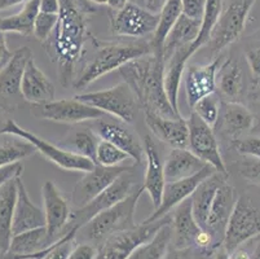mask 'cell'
Wrapping results in <instances>:
<instances>
[{"instance_id":"cell-1","label":"cell","mask_w":260,"mask_h":259,"mask_svg":"<svg viewBox=\"0 0 260 259\" xmlns=\"http://www.w3.org/2000/svg\"><path fill=\"white\" fill-rule=\"evenodd\" d=\"M94 12L96 7L88 0H60L57 23L44 42V48L65 87L73 85L78 64L86 53V43L91 37L88 16Z\"/></svg>"},{"instance_id":"cell-2","label":"cell","mask_w":260,"mask_h":259,"mask_svg":"<svg viewBox=\"0 0 260 259\" xmlns=\"http://www.w3.org/2000/svg\"><path fill=\"white\" fill-rule=\"evenodd\" d=\"M120 74L132 89L140 106L149 113L166 118H183L170 103L165 85V60L152 53L129 61L119 69Z\"/></svg>"},{"instance_id":"cell-3","label":"cell","mask_w":260,"mask_h":259,"mask_svg":"<svg viewBox=\"0 0 260 259\" xmlns=\"http://www.w3.org/2000/svg\"><path fill=\"white\" fill-rule=\"evenodd\" d=\"M89 42L94 48V53L89 57L73 82V87L77 90L84 89L110 71L120 69L129 61L153 53L150 40L105 42L91 35Z\"/></svg>"},{"instance_id":"cell-4","label":"cell","mask_w":260,"mask_h":259,"mask_svg":"<svg viewBox=\"0 0 260 259\" xmlns=\"http://www.w3.org/2000/svg\"><path fill=\"white\" fill-rule=\"evenodd\" d=\"M144 192L145 191L141 185L140 188L122 199L117 205L101 211L96 217L92 218L87 224L77 231V244L86 242L99 249L113 235L136 227L138 223L135 222V213L139 199Z\"/></svg>"},{"instance_id":"cell-5","label":"cell","mask_w":260,"mask_h":259,"mask_svg":"<svg viewBox=\"0 0 260 259\" xmlns=\"http://www.w3.org/2000/svg\"><path fill=\"white\" fill-rule=\"evenodd\" d=\"M140 187L141 185L136 184V180H135L134 167H129L119 178H117L113 184L109 185L105 191L101 192L98 197H94L91 203L87 204L83 208L75 209L74 211H72L70 219L65 228L66 235L72 231H78L80 227L87 224L92 218L96 217L101 211L117 205L118 203L134 193Z\"/></svg>"},{"instance_id":"cell-6","label":"cell","mask_w":260,"mask_h":259,"mask_svg":"<svg viewBox=\"0 0 260 259\" xmlns=\"http://www.w3.org/2000/svg\"><path fill=\"white\" fill-rule=\"evenodd\" d=\"M255 3L256 0H226L223 4L219 20L207 43L211 53L220 54L226 47L238 40Z\"/></svg>"},{"instance_id":"cell-7","label":"cell","mask_w":260,"mask_h":259,"mask_svg":"<svg viewBox=\"0 0 260 259\" xmlns=\"http://www.w3.org/2000/svg\"><path fill=\"white\" fill-rule=\"evenodd\" d=\"M75 99L108 113L123 123H132L138 116L139 100L126 82L101 91L86 92L75 96Z\"/></svg>"},{"instance_id":"cell-8","label":"cell","mask_w":260,"mask_h":259,"mask_svg":"<svg viewBox=\"0 0 260 259\" xmlns=\"http://www.w3.org/2000/svg\"><path fill=\"white\" fill-rule=\"evenodd\" d=\"M260 235V206L249 194H241L236 199L229 218L223 248L232 254L235 250Z\"/></svg>"},{"instance_id":"cell-9","label":"cell","mask_w":260,"mask_h":259,"mask_svg":"<svg viewBox=\"0 0 260 259\" xmlns=\"http://www.w3.org/2000/svg\"><path fill=\"white\" fill-rule=\"evenodd\" d=\"M4 134L15 135V136H18L21 139L26 140V141L31 142L34 148L37 149V152H39L42 156L46 157L47 160L51 161L54 165H57L62 170L88 172V171H91L96 166V163L89 160V158L69 152L68 149L62 148V147L54 146V144L49 142L48 140L43 139V137L38 136V135L22 128L13 120H8Z\"/></svg>"},{"instance_id":"cell-10","label":"cell","mask_w":260,"mask_h":259,"mask_svg":"<svg viewBox=\"0 0 260 259\" xmlns=\"http://www.w3.org/2000/svg\"><path fill=\"white\" fill-rule=\"evenodd\" d=\"M159 14L152 13L140 4L129 2L120 11H110V32L120 38L143 39L154 35Z\"/></svg>"},{"instance_id":"cell-11","label":"cell","mask_w":260,"mask_h":259,"mask_svg":"<svg viewBox=\"0 0 260 259\" xmlns=\"http://www.w3.org/2000/svg\"><path fill=\"white\" fill-rule=\"evenodd\" d=\"M171 219V215L167 214L166 217L155 222H141L132 229L113 235L98 249V255L94 259H127L135 249L149 241L163 224H166Z\"/></svg>"},{"instance_id":"cell-12","label":"cell","mask_w":260,"mask_h":259,"mask_svg":"<svg viewBox=\"0 0 260 259\" xmlns=\"http://www.w3.org/2000/svg\"><path fill=\"white\" fill-rule=\"evenodd\" d=\"M32 57L29 47H21L13 52L11 61L0 71V111L12 113L20 108L25 99L21 92L22 75L26 64Z\"/></svg>"},{"instance_id":"cell-13","label":"cell","mask_w":260,"mask_h":259,"mask_svg":"<svg viewBox=\"0 0 260 259\" xmlns=\"http://www.w3.org/2000/svg\"><path fill=\"white\" fill-rule=\"evenodd\" d=\"M186 122L189 130V151L193 152L205 163L212 166L220 174L228 177V170L221 157L214 128L203 122L194 111H191Z\"/></svg>"},{"instance_id":"cell-14","label":"cell","mask_w":260,"mask_h":259,"mask_svg":"<svg viewBox=\"0 0 260 259\" xmlns=\"http://www.w3.org/2000/svg\"><path fill=\"white\" fill-rule=\"evenodd\" d=\"M31 114L40 120L58 123H82L88 121H98L105 113L88 104L75 99L53 100L51 103L32 105Z\"/></svg>"},{"instance_id":"cell-15","label":"cell","mask_w":260,"mask_h":259,"mask_svg":"<svg viewBox=\"0 0 260 259\" xmlns=\"http://www.w3.org/2000/svg\"><path fill=\"white\" fill-rule=\"evenodd\" d=\"M42 199H43V210L46 215L47 232L52 242L56 244L66 236L65 228L72 215V210L68 199L62 196L56 184L49 180L42 187Z\"/></svg>"},{"instance_id":"cell-16","label":"cell","mask_w":260,"mask_h":259,"mask_svg":"<svg viewBox=\"0 0 260 259\" xmlns=\"http://www.w3.org/2000/svg\"><path fill=\"white\" fill-rule=\"evenodd\" d=\"M215 168L212 166L207 165L206 167L198 172V174L193 175V177L185 178L181 180H175V182H167L165 185V191H163L162 203H160L159 208L155 209L153 214L143 223H152L155 220L160 219V218L166 217L167 214L176 208L177 205H180L185 199L190 198L193 192L197 189L198 185L203 182V180L209 178L215 172Z\"/></svg>"},{"instance_id":"cell-17","label":"cell","mask_w":260,"mask_h":259,"mask_svg":"<svg viewBox=\"0 0 260 259\" xmlns=\"http://www.w3.org/2000/svg\"><path fill=\"white\" fill-rule=\"evenodd\" d=\"M129 167L117 166V167H104L96 165L91 171L84 172V177L75 184L73 191V205L75 209L83 208L89 204L94 197L105 191L109 185L113 184Z\"/></svg>"},{"instance_id":"cell-18","label":"cell","mask_w":260,"mask_h":259,"mask_svg":"<svg viewBox=\"0 0 260 259\" xmlns=\"http://www.w3.org/2000/svg\"><path fill=\"white\" fill-rule=\"evenodd\" d=\"M92 131L98 135L100 139L106 141L113 142L114 146L122 149L124 153L128 154V157L135 163L144 162L145 160V148L141 146L138 135L132 130H129L123 122H113V121H106L100 118L94 121L92 126Z\"/></svg>"},{"instance_id":"cell-19","label":"cell","mask_w":260,"mask_h":259,"mask_svg":"<svg viewBox=\"0 0 260 259\" xmlns=\"http://www.w3.org/2000/svg\"><path fill=\"white\" fill-rule=\"evenodd\" d=\"M235 188L225 182L224 184H221L220 188L217 189L214 203L210 209L209 217H207L206 225L203 228L205 231L211 235L217 249L223 246L226 227H228L229 218H231V214L235 208Z\"/></svg>"},{"instance_id":"cell-20","label":"cell","mask_w":260,"mask_h":259,"mask_svg":"<svg viewBox=\"0 0 260 259\" xmlns=\"http://www.w3.org/2000/svg\"><path fill=\"white\" fill-rule=\"evenodd\" d=\"M216 90H219V96L229 103H241L247 95L249 82L245 69L235 56L229 57L217 69Z\"/></svg>"},{"instance_id":"cell-21","label":"cell","mask_w":260,"mask_h":259,"mask_svg":"<svg viewBox=\"0 0 260 259\" xmlns=\"http://www.w3.org/2000/svg\"><path fill=\"white\" fill-rule=\"evenodd\" d=\"M221 59L216 57L206 65H190L185 75V94L189 108L193 106L205 96L216 92V74L220 68Z\"/></svg>"},{"instance_id":"cell-22","label":"cell","mask_w":260,"mask_h":259,"mask_svg":"<svg viewBox=\"0 0 260 259\" xmlns=\"http://www.w3.org/2000/svg\"><path fill=\"white\" fill-rule=\"evenodd\" d=\"M145 178H144L143 188L149 194L152 204L155 209L159 208L162 203L163 191L166 185V178H165V167L160 160V154L158 151L157 142L152 135L145 136Z\"/></svg>"},{"instance_id":"cell-23","label":"cell","mask_w":260,"mask_h":259,"mask_svg":"<svg viewBox=\"0 0 260 259\" xmlns=\"http://www.w3.org/2000/svg\"><path fill=\"white\" fill-rule=\"evenodd\" d=\"M145 123L152 134L163 144L172 148H188V122L184 118H166L145 111Z\"/></svg>"},{"instance_id":"cell-24","label":"cell","mask_w":260,"mask_h":259,"mask_svg":"<svg viewBox=\"0 0 260 259\" xmlns=\"http://www.w3.org/2000/svg\"><path fill=\"white\" fill-rule=\"evenodd\" d=\"M21 92L26 103H30L32 105L51 103L56 96L53 82L40 70L39 66L35 63L34 57H31L29 63L26 64L22 75Z\"/></svg>"},{"instance_id":"cell-25","label":"cell","mask_w":260,"mask_h":259,"mask_svg":"<svg viewBox=\"0 0 260 259\" xmlns=\"http://www.w3.org/2000/svg\"><path fill=\"white\" fill-rule=\"evenodd\" d=\"M201 231L202 228L191 211L190 198L185 199L175 208L172 215V245L177 250L193 249Z\"/></svg>"},{"instance_id":"cell-26","label":"cell","mask_w":260,"mask_h":259,"mask_svg":"<svg viewBox=\"0 0 260 259\" xmlns=\"http://www.w3.org/2000/svg\"><path fill=\"white\" fill-rule=\"evenodd\" d=\"M46 227L44 210L35 205L30 199L26 187L21 177L17 178V203H16L15 217H13V236L35 228Z\"/></svg>"},{"instance_id":"cell-27","label":"cell","mask_w":260,"mask_h":259,"mask_svg":"<svg viewBox=\"0 0 260 259\" xmlns=\"http://www.w3.org/2000/svg\"><path fill=\"white\" fill-rule=\"evenodd\" d=\"M216 126H219L220 131L233 141L254 128L255 118L243 104L224 101L221 103L220 116Z\"/></svg>"},{"instance_id":"cell-28","label":"cell","mask_w":260,"mask_h":259,"mask_svg":"<svg viewBox=\"0 0 260 259\" xmlns=\"http://www.w3.org/2000/svg\"><path fill=\"white\" fill-rule=\"evenodd\" d=\"M206 166L207 163L200 160L188 148H172L163 163L166 183L193 177Z\"/></svg>"},{"instance_id":"cell-29","label":"cell","mask_w":260,"mask_h":259,"mask_svg":"<svg viewBox=\"0 0 260 259\" xmlns=\"http://www.w3.org/2000/svg\"><path fill=\"white\" fill-rule=\"evenodd\" d=\"M226 178H228L226 175L220 174L219 171H215L214 174L210 175L198 185L197 189L190 196L191 211L202 229L206 225L207 217H209L210 209L214 203L217 189L226 182Z\"/></svg>"},{"instance_id":"cell-30","label":"cell","mask_w":260,"mask_h":259,"mask_svg":"<svg viewBox=\"0 0 260 259\" xmlns=\"http://www.w3.org/2000/svg\"><path fill=\"white\" fill-rule=\"evenodd\" d=\"M52 245H54V244L49 239L47 228L39 227L31 229V231L15 235L12 237L8 251L13 254H18V255L42 259Z\"/></svg>"},{"instance_id":"cell-31","label":"cell","mask_w":260,"mask_h":259,"mask_svg":"<svg viewBox=\"0 0 260 259\" xmlns=\"http://www.w3.org/2000/svg\"><path fill=\"white\" fill-rule=\"evenodd\" d=\"M17 203V178L0 188V251H8L13 232V217Z\"/></svg>"},{"instance_id":"cell-32","label":"cell","mask_w":260,"mask_h":259,"mask_svg":"<svg viewBox=\"0 0 260 259\" xmlns=\"http://www.w3.org/2000/svg\"><path fill=\"white\" fill-rule=\"evenodd\" d=\"M201 20L181 14L167 35L163 44V60H167L176 49L191 46L200 34Z\"/></svg>"},{"instance_id":"cell-33","label":"cell","mask_w":260,"mask_h":259,"mask_svg":"<svg viewBox=\"0 0 260 259\" xmlns=\"http://www.w3.org/2000/svg\"><path fill=\"white\" fill-rule=\"evenodd\" d=\"M42 0H29L23 4L18 13L8 17H0V30L4 33H16L23 37L31 35L34 32V22L40 12Z\"/></svg>"},{"instance_id":"cell-34","label":"cell","mask_w":260,"mask_h":259,"mask_svg":"<svg viewBox=\"0 0 260 259\" xmlns=\"http://www.w3.org/2000/svg\"><path fill=\"white\" fill-rule=\"evenodd\" d=\"M172 245V219L163 224L157 234L135 249L127 259H165Z\"/></svg>"},{"instance_id":"cell-35","label":"cell","mask_w":260,"mask_h":259,"mask_svg":"<svg viewBox=\"0 0 260 259\" xmlns=\"http://www.w3.org/2000/svg\"><path fill=\"white\" fill-rule=\"evenodd\" d=\"M181 14H183V7H181V0H169L162 11L159 12V22H158L157 30L154 35L150 38V44H152L153 53L157 56L163 57V44L169 35L172 26L176 23Z\"/></svg>"},{"instance_id":"cell-36","label":"cell","mask_w":260,"mask_h":259,"mask_svg":"<svg viewBox=\"0 0 260 259\" xmlns=\"http://www.w3.org/2000/svg\"><path fill=\"white\" fill-rule=\"evenodd\" d=\"M37 152L31 142L15 135H0V167L21 162Z\"/></svg>"},{"instance_id":"cell-37","label":"cell","mask_w":260,"mask_h":259,"mask_svg":"<svg viewBox=\"0 0 260 259\" xmlns=\"http://www.w3.org/2000/svg\"><path fill=\"white\" fill-rule=\"evenodd\" d=\"M99 141H100V137L92 131V128H80L69 137H66L61 147L73 153L89 158L96 163Z\"/></svg>"},{"instance_id":"cell-38","label":"cell","mask_w":260,"mask_h":259,"mask_svg":"<svg viewBox=\"0 0 260 259\" xmlns=\"http://www.w3.org/2000/svg\"><path fill=\"white\" fill-rule=\"evenodd\" d=\"M221 9H223V0H207L205 13L201 18L200 34H198L196 42L190 46L191 56L197 51H200L203 46H207V43L210 42V38H211L212 30L219 20Z\"/></svg>"},{"instance_id":"cell-39","label":"cell","mask_w":260,"mask_h":259,"mask_svg":"<svg viewBox=\"0 0 260 259\" xmlns=\"http://www.w3.org/2000/svg\"><path fill=\"white\" fill-rule=\"evenodd\" d=\"M220 99L221 97L219 96V94L214 92V94L201 99L200 101L193 106L191 111H194L203 122L207 123V125L211 126V127L214 128L215 126H216L217 120H219V116H220Z\"/></svg>"},{"instance_id":"cell-40","label":"cell","mask_w":260,"mask_h":259,"mask_svg":"<svg viewBox=\"0 0 260 259\" xmlns=\"http://www.w3.org/2000/svg\"><path fill=\"white\" fill-rule=\"evenodd\" d=\"M127 160H131L128 154L124 153L113 142L100 139L98 152H96V165L104 166V167H117Z\"/></svg>"},{"instance_id":"cell-41","label":"cell","mask_w":260,"mask_h":259,"mask_svg":"<svg viewBox=\"0 0 260 259\" xmlns=\"http://www.w3.org/2000/svg\"><path fill=\"white\" fill-rule=\"evenodd\" d=\"M243 57H245L247 66H249L251 75L255 80L260 79V33L257 35H252L245 44L243 48Z\"/></svg>"},{"instance_id":"cell-42","label":"cell","mask_w":260,"mask_h":259,"mask_svg":"<svg viewBox=\"0 0 260 259\" xmlns=\"http://www.w3.org/2000/svg\"><path fill=\"white\" fill-rule=\"evenodd\" d=\"M77 231H72L65 237L52 245L42 259H69L70 254L77 246Z\"/></svg>"},{"instance_id":"cell-43","label":"cell","mask_w":260,"mask_h":259,"mask_svg":"<svg viewBox=\"0 0 260 259\" xmlns=\"http://www.w3.org/2000/svg\"><path fill=\"white\" fill-rule=\"evenodd\" d=\"M58 20V14L52 13H44V12H39L35 18L34 22V37L40 42H46L51 34L53 33L56 23Z\"/></svg>"},{"instance_id":"cell-44","label":"cell","mask_w":260,"mask_h":259,"mask_svg":"<svg viewBox=\"0 0 260 259\" xmlns=\"http://www.w3.org/2000/svg\"><path fill=\"white\" fill-rule=\"evenodd\" d=\"M237 172L243 180L250 184L260 185V160L255 157L246 156L237 163Z\"/></svg>"},{"instance_id":"cell-45","label":"cell","mask_w":260,"mask_h":259,"mask_svg":"<svg viewBox=\"0 0 260 259\" xmlns=\"http://www.w3.org/2000/svg\"><path fill=\"white\" fill-rule=\"evenodd\" d=\"M232 147L240 154L255 157L260 160V137L259 136H242L232 141Z\"/></svg>"},{"instance_id":"cell-46","label":"cell","mask_w":260,"mask_h":259,"mask_svg":"<svg viewBox=\"0 0 260 259\" xmlns=\"http://www.w3.org/2000/svg\"><path fill=\"white\" fill-rule=\"evenodd\" d=\"M207 0H181L183 14L190 18L201 20L205 13Z\"/></svg>"},{"instance_id":"cell-47","label":"cell","mask_w":260,"mask_h":259,"mask_svg":"<svg viewBox=\"0 0 260 259\" xmlns=\"http://www.w3.org/2000/svg\"><path fill=\"white\" fill-rule=\"evenodd\" d=\"M22 162H15L11 163V165L0 167V188H2L6 183H8L9 180L21 177V175H22Z\"/></svg>"},{"instance_id":"cell-48","label":"cell","mask_w":260,"mask_h":259,"mask_svg":"<svg viewBox=\"0 0 260 259\" xmlns=\"http://www.w3.org/2000/svg\"><path fill=\"white\" fill-rule=\"evenodd\" d=\"M96 255H98V248L86 242H80V244H77L69 259H94Z\"/></svg>"},{"instance_id":"cell-49","label":"cell","mask_w":260,"mask_h":259,"mask_svg":"<svg viewBox=\"0 0 260 259\" xmlns=\"http://www.w3.org/2000/svg\"><path fill=\"white\" fill-rule=\"evenodd\" d=\"M13 52L9 51L8 44H7L6 33L0 30V71L7 66V64L11 61Z\"/></svg>"},{"instance_id":"cell-50","label":"cell","mask_w":260,"mask_h":259,"mask_svg":"<svg viewBox=\"0 0 260 259\" xmlns=\"http://www.w3.org/2000/svg\"><path fill=\"white\" fill-rule=\"evenodd\" d=\"M169 0H143L140 6H143L144 8H146L149 12H152V13L159 14V12L162 11V8L165 7V4Z\"/></svg>"},{"instance_id":"cell-51","label":"cell","mask_w":260,"mask_h":259,"mask_svg":"<svg viewBox=\"0 0 260 259\" xmlns=\"http://www.w3.org/2000/svg\"><path fill=\"white\" fill-rule=\"evenodd\" d=\"M40 12L58 14L60 13V0H42Z\"/></svg>"},{"instance_id":"cell-52","label":"cell","mask_w":260,"mask_h":259,"mask_svg":"<svg viewBox=\"0 0 260 259\" xmlns=\"http://www.w3.org/2000/svg\"><path fill=\"white\" fill-rule=\"evenodd\" d=\"M190 251L191 249H188V250H177V249L174 248L169 251V254H167L165 259H191Z\"/></svg>"},{"instance_id":"cell-53","label":"cell","mask_w":260,"mask_h":259,"mask_svg":"<svg viewBox=\"0 0 260 259\" xmlns=\"http://www.w3.org/2000/svg\"><path fill=\"white\" fill-rule=\"evenodd\" d=\"M27 2L29 0H0V12L18 6V4H26Z\"/></svg>"},{"instance_id":"cell-54","label":"cell","mask_w":260,"mask_h":259,"mask_svg":"<svg viewBox=\"0 0 260 259\" xmlns=\"http://www.w3.org/2000/svg\"><path fill=\"white\" fill-rule=\"evenodd\" d=\"M250 241L254 242V244H252V250L251 253H250V258L260 259V235L259 236L254 237L252 240H250Z\"/></svg>"},{"instance_id":"cell-55","label":"cell","mask_w":260,"mask_h":259,"mask_svg":"<svg viewBox=\"0 0 260 259\" xmlns=\"http://www.w3.org/2000/svg\"><path fill=\"white\" fill-rule=\"evenodd\" d=\"M127 3H129V0H108V4H106V6L110 8V11L117 12L120 11Z\"/></svg>"},{"instance_id":"cell-56","label":"cell","mask_w":260,"mask_h":259,"mask_svg":"<svg viewBox=\"0 0 260 259\" xmlns=\"http://www.w3.org/2000/svg\"><path fill=\"white\" fill-rule=\"evenodd\" d=\"M231 259H251L250 258V253L242 248H238L231 254Z\"/></svg>"},{"instance_id":"cell-57","label":"cell","mask_w":260,"mask_h":259,"mask_svg":"<svg viewBox=\"0 0 260 259\" xmlns=\"http://www.w3.org/2000/svg\"><path fill=\"white\" fill-rule=\"evenodd\" d=\"M0 259H35L30 258V256L18 255V254H13L11 251H0Z\"/></svg>"},{"instance_id":"cell-58","label":"cell","mask_w":260,"mask_h":259,"mask_svg":"<svg viewBox=\"0 0 260 259\" xmlns=\"http://www.w3.org/2000/svg\"><path fill=\"white\" fill-rule=\"evenodd\" d=\"M214 259H231V254L221 246L214 253Z\"/></svg>"},{"instance_id":"cell-59","label":"cell","mask_w":260,"mask_h":259,"mask_svg":"<svg viewBox=\"0 0 260 259\" xmlns=\"http://www.w3.org/2000/svg\"><path fill=\"white\" fill-rule=\"evenodd\" d=\"M7 122H8V120L4 117V113L0 111V135L4 134V130H6L7 127Z\"/></svg>"},{"instance_id":"cell-60","label":"cell","mask_w":260,"mask_h":259,"mask_svg":"<svg viewBox=\"0 0 260 259\" xmlns=\"http://www.w3.org/2000/svg\"><path fill=\"white\" fill-rule=\"evenodd\" d=\"M92 4H98V6H106L108 4V0H88Z\"/></svg>"},{"instance_id":"cell-61","label":"cell","mask_w":260,"mask_h":259,"mask_svg":"<svg viewBox=\"0 0 260 259\" xmlns=\"http://www.w3.org/2000/svg\"><path fill=\"white\" fill-rule=\"evenodd\" d=\"M254 91H255V95H256L257 99L260 100V79L256 80V85L254 87Z\"/></svg>"},{"instance_id":"cell-62","label":"cell","mask_w":260,"mask_h":259,"mask_svg":"<svg viewBox=\"0 0 260 259\" xmlns=\"http://www.w3.org/2000/svg\"><path fill=\"white\" fill-rule=\"evenodd\" d=\"M257 128H259V131H257V136L260 137V125H259V127H257Z\"/></svg>"},{"instance_id":"cell-63","label":"cell","mask_w":260,"mask_h":259,"mask_svg":"<svg viewBox=\"0 0 260 259\" xmlns=\"http://www.w3.org/2000/svg\"><path fill=\"white\" fill-rule=\"evenodd\" d=\"M141 2H143V0H136V3H138V4H140Z\"/></svg>"}]
</instances>
